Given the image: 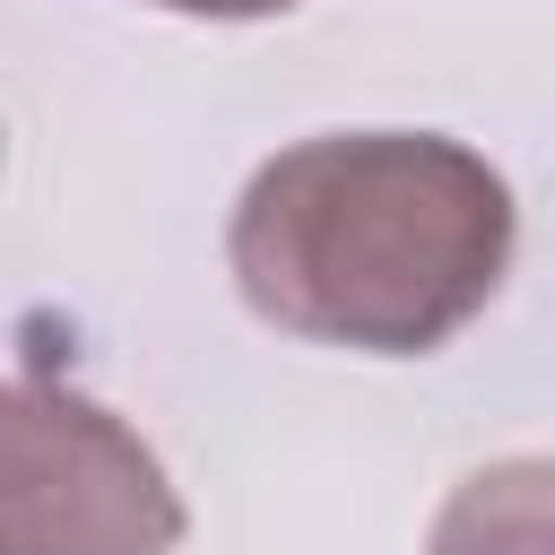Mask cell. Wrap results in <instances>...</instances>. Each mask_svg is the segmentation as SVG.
<instances>
[{"mask_svg":"<svg viewBox=\"0 0 555 555\" xmlns=\"http://www.w3.org/2000/svg\"><path fill=\"white\" fill-rule=\"evenodd\" d=\"M225 260L243 304L295 338L425 356L494 304L512 191L460 139L330 130L251 173Z\"/></svg>","mask_w":555,"mask_h":555,"instance_id":"cell-1","label":"cell"},{"mask_svg":"<svg viewBox=\"0 0 555 555\" xmlns=\"http://www.w3.org/2000/svg\"><path fill=\"white\" fill-rule=\"evenodd\" d=\"M9 555H165L182 538V503L156 451L113 425L95 399L17 382L9 390Z\"/></svg>","mask_w":555,"mask_h":555,"instance_id":"cell-2","label":"cell"},{"mask_svg":"<svg viewBox=\"0 0 555 555\" xmlns=\"http://www.w3.org/2000/svg\"><path fill=\"white\" fill-rule=\"evenodd\" d=\"M425 555H555V460H494V468H477L442 503Z\"/></svg>","mask_w":555,"mask_h":555,"instance_id":"cell-3","label":"cell"},{"mask_svg":"<svg viewBox=\"0 0 555 555\" xmlns=\"http://www.w3.org/2000/svg\"><path fill=\"white\" fill-rule=\"evenodd\" d=\"M156 9H182V17H269V9H295V0H156Z\"/></svg>","mask_w":555,"mask_h":555,"instance_id":"cell-4","label":"cell"}]
</instances>
